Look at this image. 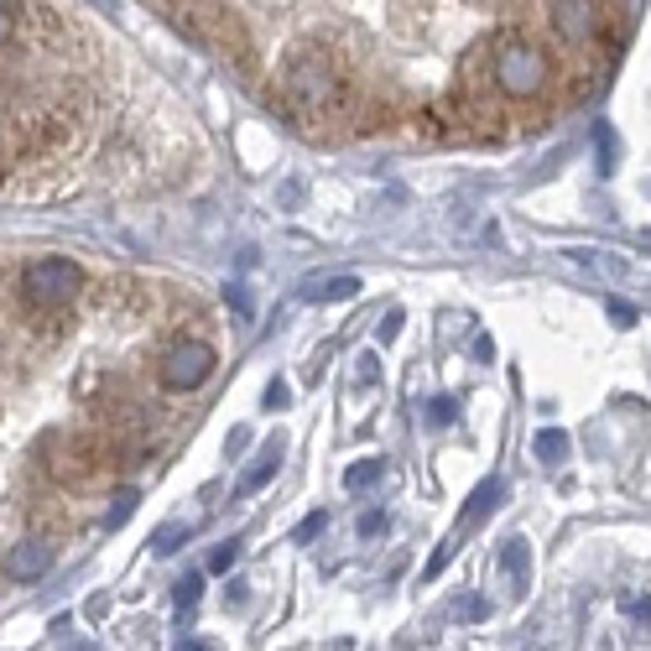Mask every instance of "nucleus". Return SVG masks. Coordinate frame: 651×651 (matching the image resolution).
I'll return each mask as SVG.
<instances>
[{
    "instance_id": "obj_1",
    "label": "nucleus",
    "mask_w": 651,
    "mask_h": 651,
    "mask_svg": "<svg viewBox=\"0 0 651 651\" xmlns=\"http://www.w3.org/2000/svg\"><path fill=\"white\" fill-rule=\"evenodd\" d=\"M281 94L303 116H334V110H345L349 84L339 79V69H334V58L324 47H298L287 58V69H281Z\"/></svg>"
},
{
    "instance_id": "obj_2",
    "label": "nucleus",
    "mask_w": 651,
    "mask_h": 651,
    "mask_svg": "<svg viewBox=\"0 0 651 651\" xmlns=\"http://www.w3.org/2000/svg\"><path fill=\"white\" fill-rule=\"evenodd\" d=\"M490 73H495V89L501 94H511V99H537V94L553 84V58H547V47L542 43L511 32V37L495 43V63H490Z\"/></svg>"
},
{
    "instance_id": "obj_3",
    "label": "nucleus",
    "mask_w": 651,
    "mask_h": 651,
    "mask_svg": "<svg viewBox=\"0 0 651 651\" xmlns=\"http://www.w3.org/2000/svg\"><path fill=\"white\" fill-rule=\"evenodd\" d=\"M84 287V272L63 256H43L22 272V298L32 308H69Z\"/></svg>"
},
{
    "instance_id": "obj_4",
    "label": "nucleus",
    "mask_w": 651,
    "mask_h": 651,
    "mask_svg": "<svg viewBox=\"0 0 651 651\" xmlns=\"http://www.w3.org/2000/svg\"><path fill=\"white\" fill-rule=\"evenodd\" d=\"M214 345L209 339H178V345H167L162 365H157V375H162L167 391H193V386H204L214 375Z\"/></svg>"
},
{
    "instance_id": "obj_5",
    "label": "nucleus",
    "mask_w": 651,
    "mask_h": 651,
    "mask_svg": "<svg viewBox=\"0 0 651 651\" xmlns=\"http://www.w3.org/2000/svg\"><path fill=\"white\" fill-rule=\"evenodd\" d=\"M501 495H506V485H501V480H485V485H480L474 495H469V506H465V516H459V527H454V537L443 542V547L433 553V558H427V568H422V579H438L443 568L454 563V553H459V537H465L469 527H474V521H485V516L495 511V506H501Z\"/></svg>"
},
{
    "instance_id": "obj_6",
    "label": "nucleus",
    "mask_w": 651,
    "mask_h": 651,
    "mask_svg": "<svg viewBox=\"0 0 651 651\" xmlns=\"http://www.w3.org/2000/svg\"><path fill=\"white\" fill-rule=\"evenodd\" d=\"M553 32H558L563 43H600V32H605V11H600V0H553Z\"/></svg>"
},
{
    "instance_id": "obj_7",
    "label": "nucleus",
    "mask_w": 651,
    "mask_h": 651,
    "mask_svg": "<svg viewBox=\"0 0 651 651\" xmlns=\"http://www.w3.org/2000/svg\"><path fill=\"white\" fill-rule=\"evenodd\" d=\"M58 454L47 459V469L58 474V480H69V485H84V480H94L99 474V465H105V448L89 438H47Z\"/></svg>"
},
{
    "instance_id": "obj_8",
    "label": "nucleus",
    "mask_w": 651,
    "mask_h": 651,
    "mask_svg": "<svg viewBox=\"0 0 651 651\" xmlns=\"http://www.w3.org/2000/svg\"><path fill=\"white\" fill-rule=\"evenodd\" d=\"M52 563H58V547L43 542V537H32V542H16L11 553H5V579L11 583H37L52 574Z\"/></svg>"
},
{
    "instance_id": "obj_9",
    "label": "nucleus",
    "mask_w": 651,
    "mask_h": 651,
    "mask_svg": "<svg viewBox=\"0 0 651 651\" xmlns=\"http://www.w3.org/2000/svg\"><path fill=\"white\" fill-rule=\"evenodd\" d=\"M501 574L511 579L516 594L532 583V547H527L521 537H506V542H501Z\"/></svg>"
},
{
    "instance_id": "obj_10",
    "label": "nucleus",
    "mask_w": 651,
    "mask_h": 651,
    "mask_svg": "<svg viewBox=\"0 0 651 651\" xmlns=\"http://www.w3.org/2000/svg\"><path fill=\"white\" fill-rule=\"evenodd\" d=\"M365 287H360V277H308L303 281V298L308 303H345V298H360Z\"/></svg>"
},
{
    "instance_id": "obj_11",
    "label": "nucleus",
    "mask_w": 651,
    "mask_h": 651,
    "mask_svg": "<svg viewBox=\"0 0 651 651\" xmlns=\"http://www.w3.org/2000/svg\"><path fill=\"white\" fill-rule=\"evenodd\" d=\"M277 465H281V438H272L266 448H261V459H256V465H251L245 474H240V490H245V495H251V490H261L266 480H272V474H277Z\"/></svg>"
},
{
    "instance_id": "obj_12",
    "label": "nucleus",
    "mask_w": 651,
    "mask_h": 651,
    "mask_svg": "<svg viewBox=\"0 0 651 651\" xmlns=\"http://www.w3.org/2000/svg\"><path fill=\"white\" fill-rule=\"evenodd\" d=\"M532 454L542 459V465H563V459L574 454V438H568L563 427H542V433L532 438Z\"/></svg>"
},
{
    "instance_id": "obj_13",
    "label": "nucleus",
    "mask_w": 651,
    "mask_h": 651,
    "mask_svg": "<svg viewBox=\"0 0 651 651\" xmlns=\"http://www.w3.org/2000/svg\"><path fill=\"white\" fill-rule=\"evenodd\" d=\"M381 474H386V459H360L345 469V490H371Z\"/></svg>"
},
{
    "instance_id": "obj_14",
    "label": "nucleus",
    "mask_w": 651,
    "mask_h": 651,
    "mask_svg": "<svg viewBox=\"0 0 651 651\" xmlns=\"http://www.w3.org/2000/svg\"><path fill=\"white\" fill-rule=\"evenodd\" d=\"M454 620H465V626L490 620V600L485 594H459V600H454Z\"/></svg>"
},
{
    "instance_id": "obj_15",
    "label": "nucleus",
    "mask_w": 651,
    "mask_h": 651,
    "mask_svg": "<svg viewBox=\"0 0 651 651\" xmlns=\"http://www.w3.org/2000/svg\"><path fill=\"white\" fill-rule=\"evenodd\" d=\"M183 542H188V527H183V521H167V527H157V532H152V547H157L162 558H172V553H178Z\"/></svg>"
},
{
    "instance_id": "obj_16",
    "label": "nucleus",
    "mask_w": 651,
    "mask_h": 651,
    "mask_svg": "<svg viewBox=\"0 0 651 651\" xmlns=\"http://www.w3.org/2000/svg\"><path fill=\"white\" fill-rule=\"evenodd\" d=\"M198 600H204V579H198V574L178 579V589H172V605H178V610H193Z\"/></svg>"
},
{
    "instance_id": "obj_17",
    "label": "nucleus",
    "mask_w": 651,
    "mask_h": 651,
    "mask_svg": "<svg viewBox=\"0 0 651 651\" xmlns=\"http://www.w3.org/2000/svg\"><path fill=\"white\" fill-rule=\"evenodd\" d=\"M574 261L594 266V272H605V277H626V261H620V256H594V251H574Z\"/></svg>"
},
{
    "instance_id": "obj_18",
    "label": "nucleus",
    "mask_w": 651,
    "mask_h": 651,
    "mask_svg": "<svg viewBox=\"0 0 651 651\" xmlns=\"http://www.w3.org/2000/svg\"><path fill=\"white\" fill-rule=\"evenodd\" d=\"M454 418H459V401H454V396H433V401H427V422H433V427H448Z\"/></svg>"
},
{
    "instance_id": "obj_19",
    "label": "nucleus",
    "mask_w": 651,
    "mask_h": 651,
    "mask_svg": "<svg viewBox=\"0 0 651 651\" xmlns=\"http://www.w3.org/2000/svg\"><path fill=\"white\" fill-rule=\"evenodd\" d=\"M136 501H141L136 490H120V495H116V506H110V516H105V527H125V516L136 511Z\"/></svg>"
},
{
    "instance_id": "obj_20",
    "label": "nucleus",
    "mask_w": 651,
    "mask_h": 651,
    "mask_svg": "<svg viewBox=\"0 0 651 651\" xmlns=\"http://www.w3.org/2000/svg\"><path fill=\"white\" fill-rule=\"evenodd\" d=\"M620 610H626L630 620H641V626H651V594H626V600H620Z\"/></svg>"
},
{
    "instance_id": "obj_21",
    "label": "nucleus",
    "mask_w": 651,
    "mask_h": 651,
    "mask_svg": "<svg viewBox=\"0 0 651 651\" xmlns=\"http://www.w3.org/2000/svg\"><path fill=\"white\" fill-rule=\"evenodd\" d=\"M354 375H360V386H375V381H381V360H375V349H365V354L354 360Z\"/></svg>"
},
{
    "instance_id": "obj_22",
    "label": "nucleus",
    "mask_w": 651,
    "mask_h": 651,
    "mask_svg": "<svg viewBox=\"0 0 651 651\" xmlns=\"http://www.w3.org/2000/svg\"><path fill=\"white\" fill-rule=\"evenodd\" d=\"M324 527H328V516H324V511L303 516V521H298V532H292V542H313V537L324 532Z\"/></svg>"
},
{
    "instance_id": "obj_23",
    "label": "nucleus",
    "mask_w": 651,
    "mask_h": 651,
    "mask_svg": "<svg viewBox=\"0 0 651 651\" xmlns=\"http://www.w3.org/2000/svg\"><path fill=\"white\" fill-rule=\"evenodd\" d=\"M234 558H240V542H219V547L209 553V568H214V574H225Z\"/></svg>"
},
{
    "instance_id": "obj_24",
    "label": "nucleus",
    "mask_w": 651,
    "mask_h": 651,
    "mask_svg": "<svg viewBox=\"0 0 651 651\" xmlns=\"http://www.w3.org/2000/svg\"><path fill=\"white\" fill-rule=\"evenodd\" d=\"M225 298H230V308L240 313V318H245V324H251V313H256V308H251V287H230Z\"/></svg>"
},
{
    "instance_id": "obj_25",
    "label": "nucleus",
    "mask_w": 651,
    "mask_h": 651,
    "mask_svg": "<svg viewBox=\"0 0 651 651\" xmlns=\"http://www.w3.org/2000/svg\"><path fill=\"white\" fill-rule=\"evenodd\" d=\"M16 22H22V16H16V5H11V0H0V43H11V37H16Z\"/></svg>"
},
{
    "instance_id": "obj_26",
    "label": "nucleus",
    "mask_w": 651,
    "mask_h": 651,
    "mask_svg": "<svg viewBox=\"0 0 651 651\" xmlns=\"http://www.w3.org/2000/svg\"><path fill=\"white\" fill-rule=\"evenodd\" d=\"M396 334H401V313H386L381 328H375V339H381V345H396Z\"/></svg>"
},
{
    "instance_id": "obj_27",
    "label": "nucleus",
    "mask_w": 651,
    "mask_h": 651,
    "mask_svg": "<svg viewBox=\"0 0 651 651\" xmlns=\"http://www.w3.org/2000/svg\"><path fill=\"white\" fill-rule=\"evenodd\" d=\"M354 532H360V537H381V532H386V511H371L360 527H354Z\"/></svg>"
},
{
    "instance_id": "obj_28",
    "label": "nucleus",
    "mask_w": 651,
    "mask_h": 651,
    "mask_svg": "<svg viewBox=\"0 0 651 651\" xmlns=\"http://www.w3.org/2000/svg\"><path fill=\"white\" fill-rule=\"evenodd\" d=\"M610 318H615V324H636V308H630V303H620V298H610Z\"/></svg>"
},
{
    "instance_id": "obj_29",
    "label": "nucleus",
    "mask_w": 651,
    "mask_h": 651,
    "mask_svg": "<svg viewBox=\"0 0 651 651\" xmlns=\"http://www.w3.org/2000/svg\"><path fill=\"white\" fill-rule=\"evenodd\" d=\"M287 401H292V391H287V386H266V407H287Z\"/></svg>"
},
{
    "instance_id": "obj_30",
    "label": "nucleus",
    "mask_w": 651,
    "mask_h": 651,
    "mask_svg": "<svg viewBox=\"0 0 651 651\" xmlns=\"http://www.w3.org/2000/svg\"><path fill=\"white\" fill-rule=\"evenodd\" d=\"M183 651H219V647H209V641H188Z\"/></svg>"
},
{
    "instance_id": "obj_31",
    "label": "nucleus",
    "mask_w": 651,
    "mask_h": 651,
    "mask_svg": "<svg viewBox=\"0 0 651 651\" xmlns=\"http://www.w3.org/2000/svg\"><path fill=\"white\" fill-rule=\"evenodd\" d=\"M69 651H99V647H94V641H73Z\"/></svg>"
},
{
    "instance_id": "obj_32",
    "label": "nucleus",
    "mask_w": 651,
    "mask_h": 651,
    "mask_svg": "<svg viewBox=\"0 0 651 651\" xmlns=\"http://www.w3.org/2000/svg\"><path fill=\"white\" fill-rule=\"evenodd\" d=\"M641 245H651V225H647V230H641Z\"/></svg>"
}]
</instances>
